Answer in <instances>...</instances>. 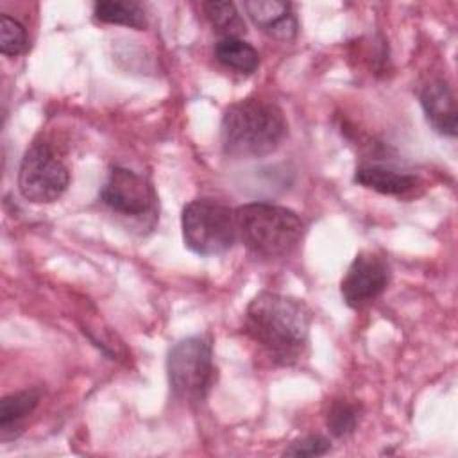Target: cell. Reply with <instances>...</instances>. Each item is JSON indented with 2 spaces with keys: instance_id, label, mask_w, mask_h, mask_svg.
I'll use <instances>...</instances> for the list:
<instances>
[{
  "instance_id": "6da1fadb",
  "label": "cell",
  "mask_w": 458,
  "mask_h": 458,
  "mask_svg": "<svg viewBox=\"0 0 458 458\" xmlns=\"http://www.w3.org/2000/svg\"><path fill=\"white\" fill-rule=\"evenodd\" d=\"M310 326V308L299 299L276 292H259L243 317L245 335L272 363L281 367H290L304 356Z\"/></svg>"
},
{
  "instance_id": "7a4b0ae2",
  "label": "cell",
  "mask_w": 458,
  "mask_h": 458,
  "mask_svg": "<svg viewBox=\"0 0 458 458\" xmlns=\"http://www.w3.org/2000/svg\"><path fill=\"white\" fill-rule=\"evenodd\" d=\"M286 136V116L272 100L249 97L231 104L224 111L220 123V145L227 157H265L276 152Z\"/></svg>"
},
{
  "instance_id": "3957f363",
  "label": "cell",
  "mask_w": 458,
  "mask_h": 458,
  "mask_svg": "<svg viewBox=\"0 0 458 458\" xmlns=\"http://www.w3.org/2000/svg\"><path fill=\"white\" fill-rule=\"evenodd\" d=\"M234 218L238 240L258 258H284L304 236L301 216L284 206L249 202L234 208Z\"/></svg>"
},
{
  "instance_id": "277c9868",
  "label": "cell",
  "mask_w": 458,
  "mask_h": 458,
  "mask_svg": "<svg viewBox=\"0 0 458 458\" xmlns=\"http://www.w3.org/2000/svg\"><path fill=\"white\" fill-rule=\"evenodd\" d=\"M184 245L199 256L227 252L238 240L234 209L215 199H195L181 215Z\"/></svg>"
},
{
  "instance_id": "5b68a950",
  "label": "cell",
  "mask_w": 458,
  "mask_h": 458,
  "mask_svg": "<svg viewBox=\"0 0 458 458\" xmlns=\"http://www.w3.org/2000/svg\"><path fill=\"white\" fill-rule=\"evenodd\" d=\"M213 345L206 336L179 340L166 358V376L172 394L186 403H200L215 383Z\"/></svg>"
},
{
  "instance_id": "8992f818",
  "label": "cell",
  "mask_w": 458,
  "mask_h": 458,
  "mask_svg": "<svg viewBox=\"0 0 458 458\" xmlns=\"http://www.w3.org/2000/svg\"><path fill=\"white\" fill-rule=\"evenodd\" d=\"M70 186V170L45 138H36L18 168V190L34 204L55 202Z\"/></svg>"
},
{
  "instance_id": "52a82bcc",
  "label": "cell",
  "mask_w": 458,
  "mask_h": 458,
  "mask_svg": "<svg viewBox=\"0 0 458 458\" xmlns=\"http://www.w3.org/2000/svg\"><path fill=\"white\" fill-rule=\"evenodd\" d=\"M100 202L113 213L131 218H143L156 211L154 186L138 172L125 166H113L98 193Z\"/></svg>"
},
{
  "instance_id": "ba28073f",
  "label": "cell",
  "mask_w": 458,
  "mask_h": 458,
  "mask_svg": "<svg viewBox=\"0 0 458 458\" xmlns=\"http://www.w3.org/2000/svg\"><path fill=\"white\" fill-rule=\"evenodd\" d=\"M390 283L388 261L372 250H361L349 265L340 293L344 302L352 310H361L376 301Z\"/></svg>"
},
{
  "instance_id": "9c48e42d",
  "label": "cell",
  "mask_w": 458,
  "mask_h": 458,
  "mask_svg": "<svg viewBox=\"0 0 458 458\" xmlns=\"http://www.w3.org/2000/svg\"><path fill=\"white\" fill-rule=\"evenodd\" d=\"M243 9L252 23L277 41H292L299 32L293 5L279 0H247Z\"/></svg>"
},
{
  "instance_id": "30bf717a",
  "label": "cell",
  "mask_w": 458,
  "mask_h": 458,
  "mask_svg": "<svg viewBox=\"0 0 458 458\" xmlns=\"http://www.w3.org/2000/svg\"><path fill=\"white\" fill-rule=\"evenodd\" d=\"M429 125L442 136H456V100L453 88L444 79L429 81L419 95Z\"/></svg>"
},
{
  "instance_id": "8fae6325",
  "label": "cell",
  "mask_w": 458,
  "mask_h": 458,
  "mask_svg": "<svg viewBox=\"0 0 458 458\" xmlns=\"http://www.w3.org/2000/svg\"><path fill=\"white\" fill-rule=\"evenodd\" d=\"M354 182L383 195L399 197L415 190L419 184V179L413 174H408L392 166L361 163L354 172Z\"/></svg>"
},
{
  "instance_id": "7c38bea8",
  "label": "cell",
  "mask_w": 458,
  "mask_h": 458,
  "mask_svg": "<svg viewBox=\"0 0 458 458\" xmlns=\"http://www.w3.org/2000/svg\"><path fill=\"white\" fill-rule=\"evenodd\" d=\"M41 392L36 388L13 392L0 401V433L2 440L16 438L25 426L27 417L38 408Z\"/></svg>"
},
{
  "instance_id": "4fadbf2b",
  "label": "cell",
  "mask_w": 458,
  "mask_h": 458,
  "mask_svg": "<svg viewBox=\"0 0 458 458\" xmlns=\"http://www.w3.org/2000/svg\"><path fill=\"white\" fill-rule=\"evenodd\" d=\"M213 52L218 63L240 73H254L259 66L258 50L242 38H220Z\"/></svg>"
},
{
  "instance_id": "5bb4252c",
  "label": "cell",
  "mask_w": 458,
  "mask_h": 458,
  "mask_svg": "<svg viewBox=\"0 0 458 458\" xmlns=\"http://www.w3.org/2000/svg\"><path fill=\"white\" fill-rule=\"evenodd\" d=\"M93 16L102 23L123 25L131 29H145V11L138 2L129 0H102L93 5Z\"/></svg>"
},
{
  "instance_id": "9a60e30c",
  "label": "cell",
  "mask_w": 458,
  "mask_h": 458,
  "mask_svg": "<svg viewBox=\"0 0 458 458\" xmlns=\"http://www.w3.org/2000/svg\"><path fill=\"white\" fill-rule=\"evenodd\" d=\"M204 14L209 20L211 27L222 38H240L245 34V21L233 2H204Z\"/></svg>"
},
{
  "instance_id": "2e32d148",
  "label": "cell",
  "mask_w": 458,
  "mask_h": 458,
  "mask_svg": "<svg viewBox=\"0 0 458 458\" xmlns=\"http://www.w3.org/2000/svg\"><path fill=\"white\" fill-rule=\"evenodd\" d=\"M361 417V408L358 403L347 401V399H335L329 404V410L326 413V426L329 433L336 438L351 435Z\"/></svg>"
},
{
  "instance_id": "e0dca14e",
  "label": "cell",
  "mask_w": 458,
  "mask_h": 458,
  "mask_svg": "<svg viewBox=\"0 0 458 458\" xmlns=\"http://www.w3.org/2000/svg\"><path fill=\"white\" fill-rule=\"evenodd\" d=\"M29 48V36L25 27L13 16H0V52L16 57Z\"/></svg>"
},
{
  "instance_id": "ac0fdd59",
  "label": "cell",
  "mask_w": 458,
  "mask_h": 458,
  "mask_svg": "<svg viewBox=\"0 0 458 458\" xmlns=\"http://www.w3.org/2000/svg\"><path fill=\"white\" fill-rule=\"evenodd\" d=\"M331 451V440L324 435L311 433L306 437H301L293 440L286 449L284 456H301V458H311V456H324Z\"/></svg>"
}]
</instances>
